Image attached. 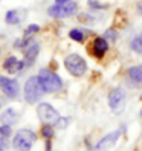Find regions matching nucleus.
Listing matches in <instances>:
<instances>
[{
	"label": "nucleus",
	"mask_w": 142,
	"mask_h": 151,
	"mask_svg": "<svg viewBox=\"0 0 142 151\" xmlns=\"http://www.w3.org/2000/svg\"><path fill=\"white\" fill-rule=\"evenodd\" d=\"M141 116H142V111H141Z\"/></svg>",
	"instance_id": "obj_27"
},
{
	"label": "nucleus",
	"mask_w": 142,
	"mask_h": 151,
	"mask_svg": "<svg viewBox=\"0 0 142 151\" xmlns=\"http://www.w3.org/2000/svg\"><path fill=\"white\" fill-rule=\"evenodd\" d=\"M34 142H35V133L28 128H23L15 133L12 139V147L15 151H29Z\"/></svg>",
	"instance_id": "obj_3"
},
{
	"label": "nucleus",
	"mask_w": 142,
	"mask_h": 151,
	"mask_svg": "<svg viewBox=\"0 0 142 151\" xmlns=\"http://www.w3.org/2000/svg\"><path fill=\"white\" fill-rule=\"evenodd\" d=\"M131 49L138 52V54H142V32L139 35H136L131 41Z\"/></svg>",
	"instance_id": "obj_16"
},
{
	"label": "nucleus",
	"mask_w": 142,
	"mask_h": 151,
	"mask_svg": "<svg viewBox=\"0 0 142 151\" xmlns=\"http://www.w3.org/2000/svg\"><path fill=\"white\" fill-rule=\"evenodd\" d=\"M78 9V5L75 2H66V3H57L54 6H50L48 9V14L55 19H64V17L74 15Z\"/></svg>",
	"instance_id": "obj_6"
},
{
	"label": "nucleus",
	"mask_w": 142,
	"mask_h": 151,
	"mask_svg": "<svg viewBox=\"0 0 142 151\" xmlns=\"http://www.w3.org/2000/svg\"><path fill=\"white\" fill-rule=\"evenodd\" d=\"M43 136L44 137H52V134H54V130H52V127H50V124H46V125L43 127Z\"/></svg>",
	"instance_id": "obj_18"
},
{
	"label": "nucleus",
	"mask_w": 142,
	"mask_h": 151,
	"mask_svg": "<svg viewBox=\"0 0 142 151\" xmlns=\"http://www.w3.org/2000/svg\"><path fill=\"white\" fill-rule=\"evenodd\" d=\"M57 3H66V2H70V0H55Z\"/></svg>",
	"instance_id": "obj_25"
},
{
	"label": "nucleus",
	"mask_w": 142,
	"mask_h": 151,
	"mask_svg": "<svg viewBox=\"0 0 142 151\" xmlns=\"http://www.w3.org/2000/svg\"><path fill=\"white\" fill-rule=\"evenodd\" d=\"M128 79L133 86L142 87V66H133L128 69Z\"/></svg>",
	"instance_id": "obj_12"
},
{
	"label": "nucleus",
	"mask_w": 142,
	"mask_h": 151,
	"mask_svg": "<svg viewBox=\"0 0 142 151\" xmlns=\"http://www.w3.org/2000/svg\"><path fill=\"white\" fill-rule=\"evenodd\" d=\"M64 66L67 69V72L74 76H83L87 70V64L83 60V57H79L78 54H70L64 60Z\"/></svg>",
	"instance_id": "obj_4"
},
{
	"label": "nucleus",
	"mask_w": 142,
	"mask_h": 151,
	"mask_svg": "<svg viewBox=\"0 0 142 151\" xmlns=\"http://www.w3.org/2000/svg\"><path fill=\"white\" fill-rule=\"evenodd\" d=\"M0 88L2 92L9 98V99H17L20 93V86L19 83L12 78H8V76H0Z\"/></svg>",
	"instance_id": "obj_8"
},
{
	"label": "nucleus",
	"mask_w": 142,
	"mask_h": 151,
	"mask_svg": "<svg viewBox=\"0 0 142 151\" xmlns=\"http://www.w3.org/2000/svg\"><path fill=\"white\" fill-rule=\"evenodd\" d=\"M38 31H40V26L38 24H31V26H28V29L25 31V35H26V37H29L31 34L38 32Z\"/></svg>",
	"instance_id": "obj_19"
},
{
	"label": "nucleus",
	"mask_w": 142,
	"mask_h": 151,
	"mask_svg": "<svg viewBox=\"0 0 142 151\" xmlns=\"http://www.w3.org/2000/svg\"><path fill=\"white\" fill-rule=\"evenodd\" d=\"M0 131H2V134L5 136V137H9L11 136V133H12V130H11V125H5L3 127H0Z\"/></svg>",
	"instance_id": "obj_21"
},
{
	"label": "nucleus",
	"mask_w": 142,
	"mask_h": 151,
	"mask_svg": "<svg viewBox=\"0 0 142 151\" xmlns=\"http://www.w3.org/2000/svg\"><path fill=\"white\" fill-rule=\"evenodd\" d=\"M44 93L43 87H41V83L38 79V75L37 76H31L28 81L25 83V88H23V95H25V99L28 104H35L41 95Z\"/></svg>",
	"instance_id": "obj_2"
},
{
	"label": "nucleus",
	"mask_w": 142,
	"mask_h": 151,
	"mask_svg": "<svg viewBox=\"0 0 142 151\" xmlns=\"http://www.w3.org/2000/svg\"><path fill=\"white\" fill-rule=\"evenodd\" d=\"M23 14L25 11H20V9H11L6 12V17L5 20L8 24H19L22 20H23Z\"/></svg>",
	"instance_id": "obj_14"
},
{
	"label": "nucleus",
	"mask_w": 142,
	"mask_h": 151,
	"mask_svg": "<svg viewBox=\"0 0 142 151\" xmlns=\"http://www.w3.org/2000/svg\"><path fill=\"white\" fill-rule=\"evenodd\" d=\"M25 61H19L15 57H9V58H6L5 60V63H3V69L6 70V72H9V73H15V72H20V70L25 67Z\"/></svg>",
	"instance_id": "obj_11"
},
{
	"label": "nucleus",
	"mask_w": 142,
	"mask_h": 151,
	"mask_svg": "<svg viewBox=\"0 0 142 151\" xmlns=\"http://www.w3.org/2000/svg\"><path fill=\"white\" fill-rule=\"evenodd\" d=\"M105 37H109V38H116V32H115V31H112V29H109L107 32H105Z\"/></svg>",
	"instance_id": "obj_23"
},
{
	"label": "nucleus",
	"mask_w": 142,
	"mask_h": 151,
	"mask_svg": "<svg viewBox=\"0 0 142 151\" xmlns=\"http://www.w3.org/2000/svg\"><path fill=\"white\" fill-rule=\"evenodd\" d=\"M107 49H109V44H107V41H105V37L95 38V41H93V54L96 57L101 58L105 52H107Z\"/></svg>",
	"instance_id": "obj_13"
},
{
	"label": "nucleus",
	"mask_w": 142,
	"mask_h": 151,
	"mask_svg": "<svg viewBox=\"0 0 142 151\" xmlns=\"http://www.w3.org/2000/svg\"><path fill=\"white\" fill-rule=\"evenodd\" d=\"M121 133H122V130L119 128V130H115V131L109 133V134H105V136L98 142V144H96V150L104 151V150H109L110 147H113V145L118 142V139H119V136H121Z\"/></svg>",
	"instance_id": "obj_9"
},
{
	"label": "nucleus",
	"mask_w": 142,
	"mask_h": 151,
	"mask_svg": "<svg viewBox=\"0 0 142 151\" xmlns=\"http://www.w3.org/2000/svg\"><path fill=\"white\" fill-rule=\"evenodd\" d=\"M38 50H40V47H38L37 43H34V41L28 43V46L25 47V64L26 66L34 64L35 58H37V55H38Z\"/></svg>",
	"instance_id": "obj_10"
},
{
	"label": "nucleus",
	"mask_w": 142,
	"mask_h": 151,
	"mask_svg": "<svg viewBox=\"0 0 142 151\" xmlns=\"http://www.w3.org/2000/svg\"><path fill=\"white\" fill-rule=\"evenodd\" d=\"M67 124H69V119H67V118H66V119H64V118H61V119L57 122V127H60V128H64V127L67 125Z\"/></svg>",
	"instance_id": "obj_22"
},
{
	"label": "nucleus",
	"mask_w": 142,
	"mask_h": 151,
	"mask_svg": "<svg viewBox=\"0 0 142 151\" xmlns=\"http://www.w3.org/2000/svg\"><path fill=\"white\" fill-rule=\"evenodd\" d=\"M125 92L122 88H113L109 95V105H110V110L113 113H121L125 107Z\"/></svg>",
	"instance_id": "obj_7"
},
{
	"label": "nucleus",
	"mask_w": 142,
	"mask_h": 151,
	"mask_svg": "<svg viewBox=\"0 0 142 151\" xmlns=\"http://www.w3.org/2000/svg\"><path fill=\"white\" fill-rule=\"evenodd\" d=\"M8 137H5L0 131V151H8V142H6Z\"/></svg>",
	"instance_id": "obj_20"
},
{
	"label": "nucleus",
	"mask_w": 142,
	"mask_h": 151,
	"mask_svg": "<svg viewBox=\"0 0 142 151\" xmlns=\"http://www.w3.org/2000/svg\"><path fill=\"white\" fill-rule=\"evenodd\" d=\"M141 12H142V6H141Z\"/></svg>",
	"instance_id": "obj_26"
},
{
	"label": "nucleus",
	"mask_w": 142,
	"mask_h": 151,
	"mask_svg": "<svg viewBox=\"0 0 142 151\" xmlns=\"http://www.w3.org/2000/svg\"><path fill=\"white\" fill-rule=\"evenodd\" d=\"M37 114L43 124H50V125H57V122L61 119L60 113L48 102H41L37 107Z\"/></svg>",
	"instance_id": "obj_5"
},
{
	"label": "nucleus",
	"mask_w": 142,
	"mask_h": 151,
	"mask_svg": "<svg viewBox=\"0 0 142 151\" xmlns=\"http://www.w3.org/2000/svg\"><path fill=\"white\" fill-rule=\"evenodd\" d=\"M38 79L41 83V87H43L44 93H54V92L61 90V87H63L61 78L49 69H41L38 72Z\"/></svg>",
	"instance_id": "obj_1"
},
{
	"label": "nucleus",
	"mask_w": 142,
	"mask_h": 151,
	"mask_svg": "<svg viewBox=\"0 0 142 151\" xmlns=\"http://www.w3.org/2000/svg\"><path fill=\"white\" fill-rule=\"evenodd\" d=\"M0 119H2V122L6 124V125H12V124H15L17 121H19V114H17L12 109H8L2 113Z\"/></svg>",
	"instance_id": "obj_15"
},
{
	"label": "nucleus",
	"mask_w": 142,
	"mask_h": 151,
	"mask_svg": "<svg viewBox=\"0 0 142 151\" xmlns=\"http://www.w3.org/2000/svg\"><path fill=\"white\" fill-rule=\"evenodd\" d=\"M89 3H90V6H93V8H96V9H99V8H101V5H98V3H96V2H95V0H90V2H89Z\"/></svg>",
	"instance_id": "obj_24"
},
{
	"label": "nucleus",
	"mask_w": 142,
	"mask_h": 151,
	"mask_svg": "<svg viewBox=\"0 0 142 151\" xmlns=\"http://www.w3.org/2000/svg\"><path fill=\"white\" fill-rule=\"evenodd\" d=\"M69 37L72 38V40H75V41H79V43H81V41L84 40V34L79 31V29H72V31L69 32Z\"/></svg>",
	"instance_id": "obj_17"
}]
</instances>
